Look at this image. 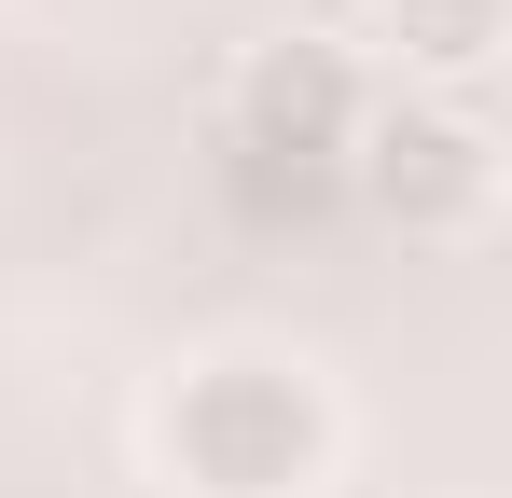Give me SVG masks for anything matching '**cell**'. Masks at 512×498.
I'll list each match as a JSON object with an SVG mask.
<instances>
[{"instance_id": "6da1fadb", "label": "cell", "mask_w": 512, "mask_h": 498, "mask_svg": "<svg viewBox=\"0 0 512 498\" xmlns=\"http://www.w3.org/2000/svg\"><path fill=\"white\" fill-rule=\"evenodd\" d=\"M167 471L194 498H319L333 402L291 360H194L167 388Z\"/></svg>"}, {"instance_id": "7a4b0ae2", "label": "cell", "mask_w": 512, "mask_h": 498, "mask_svg": "<svg viewBox=\"0 0 512 498\" xmlns=\"http://www.w3.org/2000/svg\"><path fill=\"white\" fill-rule=\"evenodd\" d=\"M346 153H360V70L333 42L250 56V83H236V180H250V208L277 194V166H291V208H319V180Z\"/></svg>"}, {"instance_id": "3957f363", "label": "cell", "mask_w": 512, "mask_h": 498, "mask_svg": "<svg viewBox=\"0 0 512 498\" xmlns=\"http://www.w3.org/2000/svg\"><path fill=\"white\" fill-rule=\"evenodd\" d=\"M360 180H374V208H388V222L457 236V222H485L499 153H485V125H471V111H388V125H360Z\"/></svg>"}, {"instance_id": "277c9868", "label": "cell", "mask_w": 512, "mask_h": 498, "mask_svg": "<svg viewBox=\"0 0 512 498\" xmlns=\"http://www.w3.org/2000/svg\"><path fill=\"white\" fill-rule=\"evenodd\" d=\"M499 28H512V0H388V42H402V70H429V83H471L499 56Z\"/></svg>"}]
</instances>
